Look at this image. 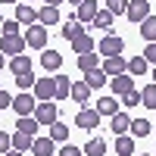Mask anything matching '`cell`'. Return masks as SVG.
<instances>
[{"label":"cell","instance_id":"14","mask_svg":"<svg viewBox=\"0 0 156 156\" xmlns=\"http://www.w3.org/2000/svg\"><path fill=\"white\" fill-rule=\"evenodd\" d=\"M131 87H134V75H128V72H122V75H112V94H115V97L128 94Z\"/></svg>","mask_w":156,"mask_h":156},{"label":"cell","instance_id":"24","mask_svg":"<svg viewBox=\"0 0 156 156\" xmlns=\"http://www.w3.org/2000/svg\"><path fill=\"white\" fill-rule=\"evenodd\" d=\"M84 81H87V87H90V90H97V87H103V84H106V72L97 66V69L84 72Z\"/></svg>","mask_w":156,"mask_h":156},{"label":"cell","instance_id":"38","mask_svg":"<svg viewBox=\"0 0 156 156\" xmlns=\"http://www.w3.org/2000/svg\"><path fill=\"white\" fill-rule=\"evenodd\" d=\"M140 56H144L150 66H156V41H147V47H144V53H140Z\"/></svg>","mask_w":156,"mask_h":156},{"label":"cell","instance_id":"23","mask_svg":"<svg viewBox=\"0 0 156 156\" xmlns=\"http://www.w3.org/2000/svg\"><path fill=\"white\" fill-rule=\"evenodd\" d=\"M9 72L12 75H22V72H31V59L25 56V53H16L9 59Z\"/></svg>","mask_w":156,"mask_h":156},{"label":"cell","instance_id":"48","mask_svg":"<svg viewBox=\"0 0 156 156\" xmlns=\"http://www.w3.org/2000/svg\"><path fill=\"white\" fill-rule=\"evenodd\" d=\"M153 84H156V66H153Z\"/></svg>","mask_w":156,"mask_h":156},{"label":"cell","instance_id":"49","mask_svg":"<svg viewBox=\"0 0 156 156\" xmlns=\"http://www.w3.org/2000/svg\"><path fill=\"white\" fill-rule=\"evenodd\" d=\"M140 156H153V153H140Z\"/></svg>","mask_w":156,"mask_h":156},{"label":"cell","instance_id":"21","mask_svg":"<svg viewBox=\"0 0 156 156\" xmlns=\"http://www.w3.org/2000/svg\"><path fill=\"white\" fill-rule=\"evenodd\" d=\"M72 50H75V53H90V50H97V44H94V37L84 31V34H78L72 41Z\"/></svg>","mask_w":156,"mask_h":156},{"label":"cell","instance_id":"15","mask_svg":"<svg viewBox=\"0 0 156 156\" xmlns=\"http://www.w3.org/2000/svg\"><path fill=\"white\" fill-rule=\"evenodd\" d=\"M125 66H128V59H125V56H106L100 69L106 72V75H122V72H128Z\"/></svg>","mask_w":156,"mask_h":156},{"label":"cell","instance_id":"51","mask_svg":"<svg viewBox=\"0 0 156 156\" xmlns=\"http://www.w3.org/2000/svg\"><path fill=\"white\" fill-rule=\"evenodd\" d=\"M153 156H156V153H153Z\"/></svg>","mask_w":156,"mask_h":156},{"label":"cell","instance_id":"7","mask_svg":"<svg viewBox=\"0 0 156 156\" xmlns=\"http://www.w3.org/2000/svg\"><path fill=\"white\" fill-rule=\"evenodd\" d=\"M125 16L131 19L134 25H140L147 16H150V0H128V9H125Z\"/></svg>","mask_w":156,"mask_h":156},{"label":"cell","instance_id":"39","mask_svg":"<svg viewBox=\"0 0 156 156\" xmlns=\"http://www.w3.org/2000/svg\"><path fill=\"white\" fill-rule=\"evenodd\" d=\"M122 97H125V109H128V106H137V103H140V90L131 87V90H128V94H122Z\"/></svg>","mask_w":156,"mask_h":156},{"label":"cell","instance_id":"36","mask_svg":"<svg viewBox=\"0 0 156 156\" xmlns=\"http://www.w3.org/2000/svg\"><path fill=\"white\" fill-rule=\"evenodd\" d=\"M106 9L112 12V16H122V12L128 9V0H106Z\"/></svg>","mask_w":156,"mask_h":156},{"label":"cell","instance_id":"40","mask_svg":"<svg viewBox=\"0 0 156 156\" xmlns=\"http://www.w3.org/2000/svg\"><path fill=\"white\" fill-rule=\"evenodd\" d=\"M6 150H12V134L0 131V153H6Z\"/></svg>","mask_w":156,"mask_h":156},{"label":"cell","instance_id":"33","mask_svg":"<svg viewBox=\"0 0 156 156\" xmlns=\"http://www.w3.org/2000/svg\"><path fill=\"white\" fill-rule=\"evenodd\" d=\"M47 128H50V137H53V140H56V144H62V140H66V137H69V125H62L59 119H56L53 125H47Z\"/></svg>","mask_w":156,"mask_h":156},{"label":"cell","instance_id":"35","mask_svg":"<svg viewBox=\"0 0 156 156\" xmlns=\"http://www.w3.org/2000/svg\"><path fill=\"white\" fill-rule=\"evenodd\" d=\"M34 81H37V78H34L31 72H22V75H16V87H19V90H31V87H34Z\"/></svg>","mask_w":156,"mask_h":156},{"label":"cell","instance_id":"42","mask_svg":"<svg viewBox=\"0 0 156 156\" xmlns=\"http://www.w3.org/2000/svg\"><path fill=\"white\" fill-rule=\"evenodd\" d=\"M59 156H81V150H78V147H72V144H66V147L59 150Z\"/></svg>","mask_w":156,"mask_h":156},{"label":"cell","instance_id":"19","mask_svg":"<svg viewBox=\"0 0 156 156\" xmlns=\"http://www.w3.org/2000/svg\"><path fill=\"white\" fill-rule=\"evenodd\" d=\"M109 119H112V134H128V125H131V115H128V112H115V115H109Z\"/></svg>","mask_w":156,"mask_h":156},{"label":"cell","instance_id":"27","mask_svg":"<svg viewBox=\"0 0 156 156\" xmlns=\"http://www.w3.org/2000/svg\"><path fill=\"white\" fill-rule=\"evenodd\" d=\"M115 153L119 156H131L134 153V137L131 134H119L115 137Z\"/></svg>","mask_w":156,"mask_h":156},{"label":"cell","instance_id":"28","mask_svg":"<svg viewBox=\"0 0 156 156\" xmlns=\"http://www.w3.org/2000/svg\"><path fill=\"white\" fill-rule=\"evenodd\" d=\"M128 75H147V69H150V62L144 59V56H131V59H128Z\"/></svg>","mask_w":156,"mask_h":156},{"label":"cell","instance_id":"26","mask_svg":"<svg viewBox=\"0 0 156 156\" xmlns=\"http://www.w3.org/2000/svg\"><path fill=\"white\" fill-rule=\"evenodd\" d=\"M53 84H56V100H66L69 90H72V78L69 75H53Z\"/></svg>","mask_w":156,"mask_h":156},{"label":"cell","instance_id":"5","mask_svg":"<svg viewBox=\"0 0 156 156\" xmlns=\"http://www.w3.org/2000/svg\"><path fill=\"white\" fill-rule=\"evenodd\" d=\"M122 50H125V41L122 37H115V34H106L100 41V47H97V53L106 59V56H122Z\"/></svg>","mask_w":156,"mask_h":156},{"label":"cell","instance_id":"32","mask_svg":"<svg viewBox=\"0 0 156 156\" xmlns=\"http://www.w3.org/2000/svg\"><path fill=\"white\" fill-rule=\"evenodd\" d=\"M81 153H87V156H103L106 153V144H103V137H90L87 144H84V150Z\"/></svg>","mask_w":156,"mask_h":156},{"label":"cell","instance_id":"8","mask_svg":"<svg viewBox=\"0 0 156 156\" xmlns=\"http://www.w3.org/2000/svg\"><path fill=\"white\" fill-rule=\"evenodd\" d=\"M75 125L84 128V131H90V128L100 125V112H97L94 106H81V109H78V115H75Z\"/></svg>","mask_w":156,"mask_h":156},{"label":"cell","instance_id":"6","mask_svg":"<svg viewBox=\"0 0 156 156\" xmlns=\"http://www.w3.org/2000/svg\"><path fill=\"white\" fill-rule=\"evenodd\" d=\"M0 53H3V56L25 53V34H3V41H0Z\"/></svg>","mask_w":156,"mask_h":156},{"label":"cell","instance_id":"37","mask_svg":"<svg viewBox=\"0 0 156 156\" xmlns=\"http://www.w3.org/2000/svg\"><path fill=\"white\" fill-rule=\"evenodd\" d=\"M0 31L3 34H19V22L16 19H0Z\"/></svg>","mask_w":156,"mask_h":156},{"label":"cell","instance_id":"29","mask_svg":"<svg viewBox=\"0 0 156 156\" xmlns=\"http://www.w3.org/2000/svg\"><path fill=\"white\" fill-rule=\"evenodd\" d=\"M31 134H25V131H16V134H12V150H19V153H28L31 150Z\"/></svg>","mask_w":156,"mask_h":156},{"label":"cell","instance_id":"3","mask_svg":"<svg viewBox=\"0 0 156 156\" xmlns=\"http://www.w3.org/2000/svg\"><path fill=\"white\" fill-rule=\"evenodd\" d=\"M34 106H37V100H34L31 90H19V94L12 97V106H9V109L16 112V115H31Z\"/></svg>","mask_w":156,"mask_h":156},{"label":"cell","instance_id":"41","mask_svg":"<svg viewBox=\"0 0 156 156\" xmlns=\"http://www.w3.org/2000/svg\"><path fill=\"white\" fill-rule=\"evenodd\" d=\"M9 106H12V97L6 94L3 87H0V109H9Z\"/></svg>","mask_w":156,"mask_h":156},{"label":"cell","instance_id":"22","mask_svg":"<svg viewBox=\"0 0 156 156\" xmlns=\"http://www.w3.org/2000/svg\"><path fill=\"white\" fill-rule=\"evenodd\" d=\"M100 66V53L97 50H90V53H78V69L81 72H90V69H97Z\"/></svg>","mask_w":156,"mask_h":156},{"label":"cell","instance_id":"34","mask_svg":"<svg viewBox=\"0 0 156 156\" xmlns=\"http://www.w3.org/2000/svg\"><path fill=\"white\" fill-rule=\"evenodd\" d=\"M140 103H144L147 109H156V84H153V81L140 90Z\"/></svg>","mask_w":156,"mask_h":156},{"label":"cell","instance_id":"2","mask_svg":"<svg viewBox=\"0 0 156 156\" xmlns=\"http://www.w3.org/2000/svg\"><path fill=\"white\" fill-rule=\"evenodd\" d=\"M31 115L37 119V125H53V122L59 119V109H56V103H53V100H41V103L34 106Z\"/></svg>","mask_w":156,"mask_h":156},{"label":"cell","instance_id":"18","mask_svg":"<svg viewBox=\"0 0 156 156\" xmlns=\"http://www.w3.org/2000/svg\"><path fill=\"white\" fill-rule=\"evenodd\" d=\"M69 97L75 100V103H84L90 100V87H87V81H72V90H69Z\"/></svg>","mask_w":156,"mask_h":156},{"label":"cell","instance_id":"1","mask_svg":"<svg viewBox=\"0 0 156 156\" xmlns=\"http://www.w3.org/2000/svg\"><path fill=\"white\" fill-rule=\"evenodd\" d=\"M25 47L44 50V47H47V25H41V22L28 25V28H25Z\"/></svg>","mask_w":156,"mask_h":156},{"label":"cell","instance_id":"13","mask_svg":"<svg viewBox=\"0 0 156 156\" xmlns=\"http://www.w3.org/2000/svg\"><path fill=\"white\" fill-rule=\"evenodd\" d=\"M53 150H56V140L50 137V134L31 140V153H34V156H53Z\"/></svg>","mask_w":156,"mask_h":156},{"label":"cell","instance_id":"17","mask_svg":"<svg viewBox=\"0 0 156 156\" xmlns=\"http://www.w3.org/2000/svg\"><path fill=\"white\" fill-rule=\"evenodd\" d=\"M37 22L41 25H59V6H41L37 9Z\"/></svg>","mask_w":156,"mask_h":156},{"label":"cell","instance_id":"44","mask_svg":"<svg viewBox=\"0 0 156 156\" xmlns=\"http://www.w3.org/2000/svg\"><path fill=\"white\" fill-rule=\"evenodd\" d=\"M3 156H22V153H19V150H6Z\"/></svg>","mask_w":156,"mask_h":156},{"label":"cell","instance_id":"46","mask_svg":"<svg viewBox=\"0 0 156 156\" xmlns=\"http://www.w3.org/2000/svg\"><path fill=\"white\" fill-rule=\"evenodd\" d=\"M0 3H19V0H0Z\"/></svg>","mask_w":156,"mask_h":156},{"label":"cell","instance_id":"16","mask_svg":"<svg viewBox=\"0 0 156 156\" xmlns=\"http://www.w3.org/2000/svg\"><path fill=\"white\" fill-rule=\"evenodd\" d=\"M90 28H100V31H112V12L109 9H97V16L90 19Z\"/></svg>","mask_w":156,"mask_h":156},{"label":"cell","instance_id":"50","mask_svg":"<svg viewBox=\"0 0 156 156\" xmlns=\"http://www.w3.org/2000/svg\"><path fill=\"white\" fill-rule=\"evenodd\" d=\"M25 3H28V0H25Z\"/></svg>","mask_w":156,"mask_h":156},{"label":"cell","instance_id":"45","mask_svg":"<svg viewBox=\"0 0 156 156\" xmlns=\"http://www.w3.org/2000/svg\"><path fill=\"white\" fill-rule=\"evenodd\" d=\"M3 66H6V56H3V53H0V69H3Z\"/></svg>","mask_w":156,"mask_h":156},{"label":"cell","instance_id":"25","mask_svg":"<svg viewBox=\"0 0 156 156\" xmlns=\"http://www.w3.org/2000/svg\"><path fill=\"white\" fill-rule=\"evenodd\" d=\"M37 128H41V125H37V119H34V115H19V122H16V131H25V134H37Z\"/></svg>","mask_w":156,"mask_h":156},{"label":"cell","instance_id":"4","mask_svg":"<svg viewBox=\"0 0 156 156\" xmlns=\"http://www.w3.org/2000/svg\"><path fill=\"white\" fill-rule=\"evenodd\" d=\"M31 94H34V100L41 103V100H56V84H53V78H37L34 81V87H31Z\"/></svg>","mask_w":156,"mask_h":156},{"label":"cell","instance_id":"47","mask_svg":"<svg viewBox=\"0 0 156 156\" xmlns=\"http://www.w3.org/2000/svg\"><path fill=\"white\" fill-rule=\"evenodd\" d=\"M69 3H72V6H78V3H81V0H69Z\"/></svg>","mask_w":156,"mask_h":156},{"label":"cell","instance_id":"10","mask_svg":"<svg viewBox=\"0 0 156 156\" xmlns=\"http://www.w3.org/2000/svg\"><path fill=\"white\" fill-rule=\"evenodd\" d=\"M119 106H122V100L115 97V94H112V97H100V100L94 103V109L100 112V119H103V115H115V112H119Z\"/></svg>","mask_w":156,"mask_h":156},{"label":"cell","instance_id":"12","mask_svg":"<svg viewBox=\"0 0 156 156\" xmlns=\"http://www.w3.org/2000/svg\"><path fill=\"white\" fill-rule=\"evenodd\" d=\"M41 66H44L47 72H56V69L62 66V53H59V50H53V47H50V50L44 47V50H41Z\"/></svg>","mask_w":156,"mask_h":156},{"label":"cell","instance_id":"31","mask_svg":"<svg viewBox=\"0 0 156 156\" xmlns=\"http://www.w3.org/2000/svg\"><path fill=\"white\" fill-rule=\"evenodd\" d=\"M140 37H144V41H156V16L153 12L140 22Z\"/></svg>","mask_w":156,"mask_h":156},{"label":"cell","instance_id":"20","mask_svg":"<svg viewBox=\"0 0 156 156\" xmlns=\"http://www.w3.org/2000/svg\"><path fill=\"white\" fill-rule=\"evenodd\" d=\"M84 28H87V25H81L75 16H69V22L62 25V37H66V41H75L78 34H84Z\"/></svg>","mask_w":156,"mask_h":156},{"label":"cell","instance_id":"11","mask_svg":"<svg viewBox=\"0 0 156 156\" xmlns=\"http://www.w3.org/2000/svg\"><path fill=\"white\" fill-rule=\"evenodd\" d=\"M12 19H16L19 25H25V28H28V25L37 22V9L28 6V3H16V16H12Z\"/></svg>","mask_w":156,"mask_h":156},{"label":"cell","instance_id":"30","mask_svg":"<svg viewBox=\"0 0 156 156\" xmlns=\"http://www.w3.org/2000/svg\"><path fill=\"white\" fill-rule=\"evenodd\" d=\"M128 131H131V137H147L150 134V119H131Z\"/></svg>","mask_w":156,"mask_h":156},{"label":"cell","instance_id":"9","mask_svg":"<svg viewBox=\"0 0 156 156\" xmlns=\"http://www.w3.org/2000/svg\"><path fill=\"white\" fill-rule=\"evenodd\" d=\"M97 9H100V3H97V0H81V3L75 6V12H72V16L81 22V25H90V19L97 16Z\"/></svg>","mask_w":156,"mask_h":156},{"label":"cell","instance_id":"43","mask_svg":"<svg viewBox=\"0 0 156 156\" xmlns=\"http://www.w3.org/2000/svg\"><path fill=\"white\" fill-rule=\"evenodd\" d=\"M44 3H47V6H59L62 0H44Z\"/></svg>","mask_w":156,"mask_h":156}]
</instances>
